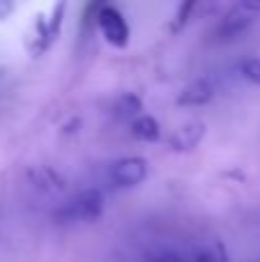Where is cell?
Returning a JSON list of instances; mask_svg holds the SVG:
<instances>
[{"label":"cell","mask_w":260,"mask_h":262,"mask_svg":"<svg viewBox=\"0 0 260 262\" xmlns=\"http://www.w3.org/2000/svg\"><path fill=\"white\" fill-rule=\"evenodd\" d=\"M104 193L99 189H83L74 198L64 200L53 212L58 223H95L104 214Z\"/></svg>","instance_id":"6da1fadb"},{"label":"cell","mask_w":260,"mask_h":262,"mask_svg":"<svg viewBox=\"0 0 260 262\" xmlns=\"http://www.w3.org/2000/svg\"><path fill=\"white\" fill-rule=\"evenodd\" d=\"M196 9V5L193 3H187V5H180V9H178V16H175V30H178L180 26H184V23L189 21V14Z\"/></svg>","instance_id":"4fadbf2b"},{"label":"cell","mask_w":260,"mask_h":262,"mask_svg":"<svg viewBox=\"0 0 260 262\" xmlns=\"http://www.w3.org/2000/svg\"><path fill=\"white\" fill-rule=\"evenodd\" d=\"M191 262H230V258H228V251H226L224 242L207 239L193 251Z\"/></svg>","instance_id":"30bf717a"},{"label":"cell","mask_w":260,"mask_h":262,"mask_svg":"<svg viewBox=\"0 0 260 262\" xmlns=\"http://www.w3.org/2000/svg\"><path fill=\"white\" fill-rule=\"evenodd\" d=\"M129 131L136 140L141 143H157L161 138V124L157 122L155 115H147V113H141L132 124H129Z\"/></svg>","instance_id":"ba28073f"},{"label":"cell","mask_w":260,"mask_h":262,"mask_svg":"<svg viewBox=\"0 0 260 262\" xmlns=\"http://www.w3.org/2000/svg\"><path fill=\"white\" fill-rule=\"evenodd\" d=\"M203 136H205V124L203 122H187V124H180V127L168 136V145L175 149V152H189V149L198 147Z\"/></svg>","instance_id":"5b68a950"},{"label":"cell","mask_w":260,"mask_h":262,"mask_svg":"<svg viewBox=\"0 0 260 262\" xmlns=\"http://www.w3.org/2000/svg\"><path fill=\"white\" fill-rule=\"evenodd\" d=\"M240 74H242L247 81L260 85V58H244L240 62Z\"/></svg>","instance_id":"7c38bea8"},{"label":"cell","mask_w":260,"mask_h":262,"mask_svg":"<svg viewBox=\"0 0 260 262\" xmlns=\"http://www.w3.org/2000/svg\"><path fill=\"white\" fill-rule=\"evenodd\" d=\"M212 97H214V85L207 78H201V81H193L189 85H184L180 90L175 104L178 106H205L212 101Z\"/></svg>","instance_id":"8992f818"},{"label":"cell","mask_w":260,"mask_h":262,"mask_svg":"<svg viewBox=\"0 0 260 262\" xmlns=\"http://www.w3.org/2000/svg\"><path fill=\"white\" fill-rule=\"evenodd\" d=\"M141 111H143V101L134 92H124V95L115 97L113 104H111V115L118 120H132L134 122L141 115Z\"/></svg>","instance_id":"9c48e42d"},{"label":"cell","mask_w":260,"mask_h":262,"mask_svg":"<svg viewBox=\"0 0 260 262\" xmlns=\"http://www.w3.org/2000/svg\"><path fill=\"white\" fill-rule=\"evenodd\" d=\"M28 175H30L32 186L44 191V193H60V191H64V177L49 166H37Z\"/></svg>","instance_id":"52a82bcc"},{"label":"cell","mask_w":260,"mask_h":262,"mask_svg":"<svg viewBox=\"0 0 260 262\" xmlns=\"http://www.w3.org/2000/svg\"><path fill=\"white\" fill-rule=\"evenodd\" d=\"M260 14V3H237L221 16V23L216 28L219 39H235L244 35Z\"/></svg>","instance_id":"3957f363"},{"label":"cell","mask_w":260,"mask_h":262,"mask_svg":"<svg viewBox=\"0 0 260 262\" xmlns=\"http://www.w3.org/2000/svg\"><path fill=\"white\" fill-rule=\"evenodd\" d=\"M145 262H191V255H184L173 249H161V251H155V253L147 255Z\"/></svg>","instance_id":"8fae6325"},{"label":"cell","mask_w":260,"mask_h":262,"mask_svg":"<svg viewBox=\"0 0 260 262\" xmlns=\"http://www.w3.org/2000/svg\"><path fill=\"white\" fill-rule=\"evenodd\" d=\"M147 177V161L143 157H124L111 166V182L115 186H138Z\"/></svg>","instance_id":"277c9868"},{"label":"cell","mask_w":260,"mask_h":262,"mask_svg":"<svg viewBox=\"0 0 260 262\" xmlns=\"http://www.w3.org/2000/svg\"><path fill=\"white\" fill-rule=\"evenodd\" d=\"M97 26H99L104 39L109 41L111 46H118V49H124L129 44V37H132V30H129V23L124 18V14L120 12L113 5H99L97 7Z\"/></svg>","instance_id":"7a4b0ae2"}]
</instances>
